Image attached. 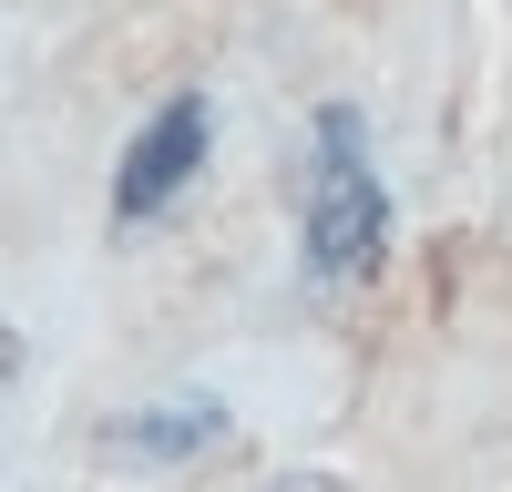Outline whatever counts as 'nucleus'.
<instances>
[{"label":"nucleus","instance_id":"obj_1","mask_svg":"<svg viewBox=\"0 0 512 492\" xmlns=\"http://www.w3.org/2000/svg\"><path fill=\"white\" fill-rule=\"evenodd\" d=\"M390 246V216H379V175H369V144H359V113H318V175H308V267L328 287H349L379 267Z\"/></svg>","mask_w":512,"mask_h":492},{"label":"nucleus","instance_id":"obj_2","mask_svg":"<svg viewBox=\"0 0 512 492\" xmlns=\"http://www.w3.org/2000/svg\"><path fill=\"white\" fill-rule=\"evenodd\" d=\"M205 164V93H175L144 134H134V154H123V185H113V216L123 226H144L154 205H175L185 195V175Z\"/></svg>","mask_w":512,"mask_h":492},{"label":"nucleus","instance_id":"obj_3","mask_svg":"<svg viewBox=\"0 0 512 492\" xmlns=\"http://www.w3.org/2000/svg\"><path fill=\"white\" fill-rule=\"evenodd\" d=\"M216 441H226L216 400H164V410H134V421L103 431V451H123V462H185V451H216Z\"/></svg>","mask_w":512,"mask_h":492},{"label":"nucleus","instance_id":"obj_4","mask_svg":"<svg viewBox=\"0 0 512 492\" xmlns=\"http://www.w3.org/2000/svg\"><path fill=\"white\" fill-rule=\"evenodd\" d=\"M267 492H338V482H328V472H277Z\"/></svg>","mask_w":512,"mask_h":492},{"label":"nucleus","instance_id":"obj_5","mask_svg":"<svg viewBox=\"0 0 512 492\" xmlns=\"http://www.w3.org/2000/svg\"><path fill=\"white\" fill-rule=\"evenodd\" d=\"M11 359H21V349H11V328H0V380H11Z\"/></svg>","mask_w":512,"mask_h":492}]
</instances>
